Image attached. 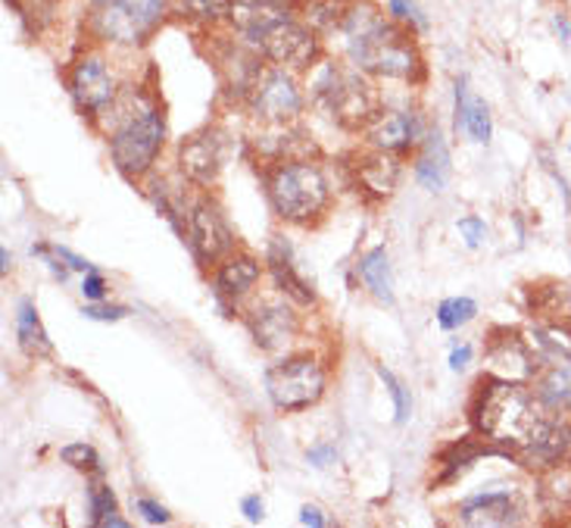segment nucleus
<instances>
[{
	"instance_id": "nucleus-22",
	"label": "nucleus",
	"mask_w": 571,
	"mask_h": 528,
	"mask_svg": "<svg viewBox=\"0 0 571 528\" xmlns=\"http://www.w3.org/2000/svg\"><path fill=\"white\" fill-rule=\"evenodd\" d=\"M537 397L543 400V407L550 410H569L571 407V360L550 363L547 375L537 385Z\"/></svg>"
},
{
	"instance_id": "nucleus-27",
	"label": "nucleus",
	"mask_w": 571,
	"mask_h": 528,
	"mask_svg": "<svg viewBox=\"0 0 571 528\" xmlns=\"http://www.w3.org/2000/svg\"><path fill=\"white\" fill-rule=\"evenodd\" d=\"M481 453H494V448H487V444H475V441H459V444H453V448L443 453L447 479H453L457 472L469 470Z\"/></svg>"
},
{
	"instance_id": "nucleus-23",
	"label": "nucleus",
	"mask_w": 571,
	"mask_h": 528,
	"mask_svg": "<svg viewBox=\"0 0 571 528\" xmlns=\"http://www.w3.org/2000/svg\"><path fill=\"white\" fill-rule=\"evenodd\" d=\"M362 282L372 288V294L384 300V304H394V282H391V266H387V251L384 248H375L369 254L362 256L360 263Z\"/></svg>"
},
{
	"instance_id": "nucleus-44",
	"label": "nucleus",
	"mask_w": 571,
	"mask_h": 528,
	"mask_svg": "<svg viewBox=\"0 0 571 528\" xmlns=\"http://www.w3.org/2000/svg\"><path fill=\"white\" fill-rule=\"evenodd\" d=\"M0 256H3V273H7V270H10V251L3 248V251H0Z\"/></svg>"
},
{
	"instance_id": "nucleus-17",
	"label": "nucleus",
	"mask_w": 571,
	"mask_h": 528,
	"mask_svg": "<svg viewBox=\"0 0 571 528\" xmlns=\"http://www.w3.org/2000/svg\"><path fill=\"white\" fill-rule=\"evenodd\" d=\"M457 129H462L465 135L477 141V144H487L491 141V113H487V103L469 95V85L465 79L457 81Z\"/></svg>"
},
{
	"instance_id": "nucleus-30",
	"label": "nucleus",
	"mask_w": 571,
	"mask_h": 528,
	"mask_svg": "<svg viewBox=\"0 0 571 528\" xmlns=\"http://www.w3.org/2000/svg\"><path fill=\"white\" fill-rule=\"evenodd\" d=\"M59 457H63V463H69V466H76V470H100V457H97V450L88 448V444H69V448L59 450Z\"/></svg>"
},
{
	"instance_id": "nucleus-15",
	"label": "nucleus",
	"mask_w": 571,
	"mask_h": 528,
	"mask_svg": "<svg viewBox=\"0 0 571 528\" xmlns=\"http://www.w3.org/2000/svg\"><path fill=\"white\" fill-rule=\"evenodd\" d=\"M459 513L465 526H513L518 519V507L509 491H484L477 497H469Z\"/></svg>"
},
{
	"instance_id": "nucleus-38",
	"label": "nucleus",
	"mask_w": 571,
	"mask_h": 528,
	"mask_svg": "<svg viewBox=\"0 0 571 528\" xmlns=\"http://www.w3.org/2000/svg\"><path fill=\"white\" fill-rule=\"evenodd\" d=\"M241 509H244V516H248L250 522H260L263 519V501L260 497H244Z\"/></svg>"
},
{
	"instance_id": "nucleus-10",
	"label": "nucleus",
	"mask_w": 571,
	"mask_h": 528,
	"mask_svg": "<svg viewBox=\"0 0 571 528\" xmlns=\"http://www.w3.org/2000/svg\"><path fill=\"white\" fill-rule=\"evenodd\" d=\"M185 232H188V244L194 256L200 263H212L222 254H229L231 244H234V235H231L229 222L222 210L216 204H197L188 213V222H185Z\"/></svg>"
},
{
	"instance_id": "nucleus-29",
	"label": "nucleus",
	"mask_w": 571,
	"mask_h": 528,
	"mask_svg": "<svg viewBox=\"0 0 571 528\" xmlns=\"http://www.w3.org/2000/svg\"><path fill=\"white\" fill-rule=\"evenodd\" d=\"M88 501H91V522L103 526V519H110L116 513V497L107 485H95L88 491Z\"/></svg>"
},
{
	"instance_id": "nucleus-11",
	"label": "nucleus",
	"mask_w": 571,
	"mask_h": 528,
	"mask_svg": "<svg viewBox=\"0 0 571 528\" xmlns=\"http://www.w3.org/2000/svg\"><path fill=\"white\" fill-rule=\"evenodd\" d=\"M69 85H73V98H76V103L81 110H88V113L103 110V107L113 103L116 98L113 76H110V69L97 57L78 59Z\"/></svg>"
},
{
	"instance_id": "nucleus-37",
	"label": "nucleus",
	"mask_w": 571,
	"mask_h": 528,
	"mask_svg": "<svg viewBox=\"0 0 571 528\" xmlns=\"http://www.w3.org/2000/svg\"><path fill=\"white\" fill-rule=\"evenodd\" d=\"M57 0H20V13H35V16H51Z\"/></svg>"
},
{
	"instance_id": "nucleus-39",
	"label": "nucleus",
	"mask_w": 571,
	"mask_h": 528,
	"mask_svg": "<svg viewBox=\"0 0 571 528\" xmlns=\"http://www.w3.org/2000/svg\"><path fill=\"white\" fill-rule=\"evenodd\" d=\"M469 360H472V348L469 344H462V348H457V351L450 353V370H465L469 366Z\"/></svg>"
},
{
	"instance_id": "nucleus-20",
	"label": "nucleus",
	"mask_w": 571,
	"mask_h": 528,
	"mask_svg": "<svg viewBox=\"0 0 571 528\" xmlns=\"http://www.w3.org/2000/svg\"><path fill=\"white\" fill-rule=\"evenodd\" d=\"M356 176H360V182L369 191L391 195L394 185H397V176H400V166H397V160L391 157V154H384L378 147L375 154H362L360 163H356Z\"/></svg>"
},
{
	"instance_id": "nucleus-36",
	"label": "nucleus",
	"mask_w": 571,
	"mask_h": 528,
	"mask_svg": "<svg viewBox=\"0 0 571 528\" xmlns=\"http://www.w3.org/2000/svg\"><path fill=\"white\" fill-rule=\"evenodd\" d=\"M103 278L95 273V270H88V275H85V282H81V294L88 297V300H100L103 297Z\"/></svg>"
},
{
	"instance_id": "nucleus-24",
	"label": "nucleus",
	"mask_w": 571,
	"mask_h": 528,
	"mask_svg": "<svg viewBox=\"0 0 571 528\" xmlns=\"http://www.w3.org/2000/svg\"><path fill=\"white\" fill-rule=\"evenodd\" d=\"M17 334H20L22 348H25L29 353H51V341H47V332H44V326H41L39 310H35L29 300H22L20 304V314H17Z\"/></svg>"
},
{
	"instance_id": "nucleus-43",
	"label": "nucleus",
	"mask_w": 571,
	"mask_h": 528,
	"mask_svg": "<svg viewBox=\"0 0 571 528\" xmlns=\"http://www.w3.org/2000/svg\"><path fill=\"white\" fill-rule=\"evenodd\" d=\"M556 32H562V41L571 44V32H569V22L562 20V16H556Z\"/></svg>"
},
{
	"instance_id": "nucleus-6",
	"label": "nucleus",
	"mask_w": 571,
	"mask_h": 528,
	"mask_svg": "<svg viewBox=\"0 0 571 528\" xmlns=\"http://www.w3.org/2000/svg\"><path fill=\"white\" fill-rule=\"evenodd\" d=\"M163 138H166V122L153 107L144 103L138 113H129L116 125L113 138H110L116 166L125 176L147 173L156 154H160V147H163Z\"/></svg>"
},
{
	"instance_id": "nucleus-4",
	"label": "nucleus",
	"mask_w": 571,
	"mask_h": 528,
	"mask_svg": "<svg viewBox=\"0 0 571 528\" xmlns=\"http://www.w3.org/2000/svg\"><path fill=\"white\" fill-rule=\"evenodd\" d=\"M312 98L334 122L347 129L372 125L378 117V95L372 81L356 69H343L334 63H325L312 79Z\"/></svg>"
},
{
	"instance_id": "nucleus-21",
	"label": "nucleus",
	"mask_w": 571,
	"mask_h": 528,
	"mask_svg": "<svg viewBox=\"0 0 571 528\" xmlns=\"http://www.w3.org/2000/svg\"><path fill=\"white\" fill-rule=\"evenodd\" d=\"M256 278H260V263L256 260L231 256L216 273V288L222 294H229V297H241V294H248L256 285Z\"/></svg>"
},
{
	"instance_id": "nucleus-31",
	"label": "nucleus",
	"mask_w": 571,
	"mask_h": 528,
	"mask_svg": "<svg viewBox=\"0 0 571 528\" xmlns=\"http://www.w3.org/2000/svg\"><path fill=\"white\" fill-rule=\"evenodd\" d=\"M378 375L381 382L387 385V392H391V397H394V407H397V422H406L409 419V413H413V400H409V394H406V388H403L400 382L394 378V372L384 370V366H378Z\"/></svg>"
},
{
	"instance_id": "nucleus-5",
	"label": "nucleus",
	"mask_w": 571,
	"mask_h": 528,
	"mask_svg": "<svg viewBox=\"0 0 571 528\" xmlns=\"http://www.w3.org/2000/svg\"><path fill=\"white\" fill-rule=\"evenodd\" d=\"M268 200L287 222H306L328 204V182L309 163H285L268 178Z\"/></svg>"
},
{
	"instance_id": "nucleus-14",
	"label": "nucleus",
	"mask_w": 571,
	"mask_h": 528,
	"mask_svg": "<svg viewBox=\"0 0 571 528\" xmlns=\"http://www.w3.org/2000/svg\"><path fill=\"white\" fill-rule=\"evenodd\" d=\"M250 332H253L260 348L278 351V348H285L287 341L294 338V332H297V319L290 314V307L266 300V304H256V307L250 310Z\"/></svg>"
},
{
	"instance_id": "nucleus-26",
	"label": "nucleus",
	"mask_w": 571,
	"mask_h": 528,
	"mask_svg": "<svg viewBox=\"0 0 571 528\" xmlns=\"http://www.w3.org/2000/svg\"><path fill=\"white\" fill-rule=\"evenodd\" d=\"M175 13H182L185 20L194 22H219L229 16L231 0H172Z\"/></svg>"
},
{
	"instance_id": "nucleus-35",
	"label": "nucleus",
	"mask_w": 571,
	"mask_h": 528,
	"mask_svg": "<svg viewBox=\"0 0 571 528\" xmlns=\"http://www.w3.org/2000/svg\"><path fill=\"white\" fill-rule=\"evenodd\" d=\"M134 507H138V513H141L147 522H153V526H156V522H169V513L160 507V504L147 501V497H138V501H134Z\"/></svg>"
},
{
	"instance_id": "nucleus-42",
	"label": "nucleus",
	"mask_w": 571,
	"mask_h": 528,
	"mask_svg": "<svg viewBox=\"0 0 571 528\" xmlns=\"http://www.w3.org/2000/svg\"><path fill=\"white\" fill-rule=\"evenodd\" d=\"M300 522H304V526H325V519H322V513H319V509L316 507H304V513H300Z\"/></svg>"
},
{
	"instance_id": "nucleus-16",
	"label": "nucleus",
	"mask_w": 571,
	"mask_h": 528,
	"mask_svg": "<svg viewBox=\"0 0 571 528\" xmlns=\"http://www.w3.org/2000/svg\"><path fill=\"white\" fill-rule=\"evenodd\" d=\"M369 138L381 151H400V147H409L419 138V122L413 113H400V110L378 113L372 129H369Z\"/></svg>"
},
{
	"instance_id": "nucleus-32",
	"label": "nucleus",
	"mask_w": 571,
	"mask_h": 528,
	"mask_svg": "<svg viewBox=\"0 0 571 528\" xmlns=\"http://www.w3.org/2000/svg\"><path fill=\"white\" fill-rule=\"evenodd\" d=\"M387 7H391L394 20L406 22V25H413V29H425V16H421V10L413 0H387Z\"/></svg>"
},
{
	"instance_id": "nucleus-2",
	"label": "nucleus",
	"mask_w": 571,
	"mask_h": 528,
	"mask_svg": "<svg viewBox=\"0 0 571 528\" xmlns=\"http://www.w3.org/2000/svg\"><path fill=\"white\" fill-rule=\"evenodd\" d=\"M341 32L347 54L360 69L387 79H416L421 66L416 44L384 20L372 3L350 7Z\"/></svg>"
},
{
	"instance_id": "nucleus-18",
	"label": "nucleus",
	"mask_w": 571,
	"mask_h": 528,
	"mask_svg": "<svg viewBox=\"0 0 571 528\" xmlns=\"http://www.w3.org/2000/svg\"><path fill=\"white\" fill-rule=\"evenodd\" d=\"M416 176L428 191H443V185L450 178V151H447V141L438 129L425 138V151L416 163Z\"/></svg>"
},
{
	"instance_id": "nucleus-25",
	"label": "nucleus",
	"mask_w": 571,
	"mask_h": 528,
	"mask_svg": "<svg viewBox=\"0 0 571 528\" xmlns=\"http://www.w3.org/2000/svg\"><path fill=\"white\" fill-rule=\"evenodd\" d=\"M347 10L350 7L343 0H306L304 22L312 32H331V29H341Z\"/></svg>"
},
{
	"instance_id": "nucleus-40",
	"label": "nucleus",
	"mask_w": 571,
	"mask_h": 528,
	"mask_svg": "<svg viewBox=\"0 0 571 528\" xmlns=\"http://www.w3.org/2000/svg\"><path fill=\"white\" fill-rule=\"evenodd\" d=\"M54 251L59 254V260H66V266H69V270H91V266H88L81 256H76L73 251H66V248H54Z\"/></svg>"
},
{
	"instance_id": "nucleus-33",
	"label": "nucleus",
	"mask_w": 571,
	"mask_h": 528,
	"mask_svg": "<svg viewBox=\"0 0 571 528\" xmlns=\"http://www.w3.org/2000/svg\"><path fill=\"white\" fill-rule=\"evenodd\" d=\"M457 229L462 232V238H465V244H469V248H481V244H484V238H487V229H484V222H481V219H475V216H469V219H459Z\"/></svg>"
},
{
	"instance_id": "nucleus-9",
	"label": "nucleus",
	"mask_w": 571,
	"mask_h": 528,
	"mask_svg": "<svg viewBox=\"0 0 571 528\" xmlns=\"http://www.w3.org/2000/svg\"><path fill=\"white\" fill-rule=\"evenodd\" d=\"M304 100L285 69H266L253 81V110L268 125H287L300 113Z\"/></svg>"
},
{
	"instance_id": "nucleus-19",
	"label": "nucleus",
	"mask_w": 571,
	"mask_h": 528,
	"mask_svg": "<svg viewBox=\"0 0 571 528\" xmlns=\"http://www.w3.org/2000/svg\"><path fill=\"white\" fill-rule=\"evenodd\" d=\"M268 270L275 275V285L285 294H290L294 300L300 304H312V288L306 285L304 278L294 270V260H290V248L285 241H272L268 248Z\"/></svg>"
},
{
	"instance_id": "nucleus-1",
	"label": "nucleus",
	"mask_w": 571,
	"mask_h": 528,
	"mask_svg": "<svg viewBox=\"0 0 571 528\" xmlns=\"http://www.w3.org/2000/svg\"><path fill=\"white\" fill-rule=\"evenodd\" d=\"M229 20L253 47H260L278 66L306 69L319 57L316 32L278 0H231Z\"/></svg>"
},
{
	"instance_id": "nucleus-41",
	"label": "nucleus",
	"mask_w": 571,
	"mask_h": 528,
	"mask_svg": "<svg viewBox=\"0 0 571 528\" xmlns=\"http://www.w3.org/2000/svg\"><path fill=\"white\" fill-rule=\"evenodd\" d=\"M331 460H334V450H328V448L309 450V463H316V466H328Z\"/></svg>"
},
{
	"instance_id": "nucleus-7",
	"label": "nucleus",
	"mask_w": 571,
	"mask_h": 528,
	"mask_svg": "<svg viewBox=\"0 0 571 528\" xmlns=\"http://www.w3.org/2000/svg\"><path fill=\"white\" fill-rule=\"evenodd\" d=\"M166 0H91V25L100 38L141 44L160 25Z\"/></svg>"
},
{
	"instance_id": "nucleus-34",
	"label": "nucleus",
	"mask_w": 571,
	"mask_h": 528,
	"mask_svg": "<svg viewBox=\"0 0 571 528\" xmlns=\"http://www.w3.org/2000/svg\"><path fill=\"white\" fill-rule=\"evenodd\" d=\"M81 314L88 319H100V322H116V319H125L129 310L125 307H103V304H95V307H85Z\"/></svg>"
},
{
	"instance_id": "nucleus-3",
	"label": "nucleus",
	"mask_w": 571,
	"mask_h": 528,
	"mask_svg": "<svg viewBox=\"0 0 571 528\" xmlns=\"http://www.w3.org/2000/svg\"><path fill=\"white\" fill-rule=\"evenodd\" d=\"M543 410H547L543 400L528 388L515 385L509 378H491L487 385L481 382L472 419H475V429L484 435V441L506 448V453L509 450L518 453L550 422Z\"/></svg>"
},
{
	"instance_id": "nucleus-12",
	"label": "nucleus",
	"mask_w": 571,
	"mask_h": 528,
	"mask_svg": "<svg viewBox=\"0 0 571 528\" xmlns=\"http://www.w3.org/2000/svg\"><path fill=\"white\" fill-rule=\"evenodd\" d=\"M531 470H556L571 460V426L565 422H547L543 431L534 438L528 448L515 453Z\"/></svg>"
},
{
	"instance_id": "nucleus-28",
	"label": "nucleus",
	"mask_w": 571,
	"mask_h": 528,
	"mask_svg": "<svg viewBox=\"0 0 571 528\" xmlns=\"http://www.w3.org/2000/svg\"><path fill=\"white\" fill-rule=\"evenodd\" d=\"M475 314V300H469V297H450V300H443L438 307V322L443 329H459V326H465Z\"/></svg>"
},
{
	"instance_id": "nucleus-13",
	"label": "nucleus",
	"mask_w": 571,
	"mask_h": 528,
	"mask_svg": "<svg viewBox=\"0 0 571 528\" xmlns=\"http://www.w3.org/2000/svg\"><path fill=\"white\" fill-rule=\"evenodd\" d=\"M182 173L197 182V185H210L212 178L219 176L222 169V138L212 135V132H200V135H190L182 144Z\"/></svg>"
},
{
	"instance_id": "nucleus-8",
	"label": "nucleus",
	"mask_w": 571,
	"mask_h": 528,
	"mask_svg": "<svg viewBox=\"0 0 571 528\" xmlns=\"http://www.w3.org/2000/svg\"><path fill=\"white\" fill-rule=\"evenodd\" d=\"M266 392L278 410H304L325 392V372L309 356H294L266 372Z\"/></svg>"
}]
</instances>
